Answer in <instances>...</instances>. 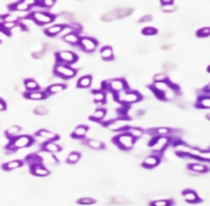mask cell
Returning <instances> with one entry per match:
<instances>
[{
    "mask_svg": "<svg viewBox=\"0 0 210 206\" xmlns=\"http://www.w3.org/2000/svg\"><path fill=\"white\" fill-rule=\"evenodd\" d=\"M25 87L27 90H36L39 88L38 83L33 79H27L25 81Z\"/></svg>",
    "mask_w": 210,
    "mask_h": 206,
    "instance_id": "32",
    "label": "cell"
},
{
    "mask_svg": "<svg viewBox=\"0 0 210 206\" xmlns=\"http://www.w3.org/2000/svg\"><path fill=\"white\" fill-rule=\"evenodd\" d=\"M33 144V138L29 135H21V137H17L13 143L14 149H24V148H28Z\"/></svg>",
    "mask_w": 210,
    "mask_h": 206,
    "instance_id": "7",
    "label": "cell"
},
{
    "mask_svg": "<svg viewBox=\"0 0 210 206\" xmlns=\"http://www.w3.org/2000/svg\"><path fill=\"white\" fill-rule=\"evenodd\" d=\"M65 88H66L65 84H60V83H56V84L50 85L49 87H48L47 91L49 92V93H51V94H54V93H57V92L63 91Z\"/></svg>",
    "mask_w": 210,
    "mask_h": 206,
    "instance_id": "29",
    "label": "cell"
},
{
    "mask_svg": "<svg viewBox=\"0 0 210 206\" xmlns=\"http://www.w3.org/2000/svg\"><path fill=\"white\" fill-rule=\"evenodd\" d=\"M79 43H80V45H81V48L83 49L84 51H87V52L94 51L97 46V43L95 42V40L88 38V37H83V38H81Z\"/></svg>",
    "mask_w": 210,
    "mask_h": 206,
    "instance_id": "9",
    "label": "cell"
},
{
    "mask_svg": "<svg viewBox=\"0 0 210 206\" xmlns=\"http://www.w3.org/2000/svg\"><path fill=\"white\" fill-rule=\"evenodd\" d=\"M170 143V138L166 135H158L157 137L153 138L150 143L149 147L152 148V151L155 153H161L166 149Z\"/></svg>",
    "mask_w": 210,
    "mask_h": 206,
    "instance_id": "2",
    "label": "cell"
},
{
    "mask_svg": "<svg viewBox=\"0 0 210 206\" xmlns=\"http://www.w3.org/2000/svg\"><path fill=\"white\" fill-rule=\"evenodd\" d=\"M42 150L44 151V152H48V153H51V154H56L62 151V148H60L59 145L53 143V141H45V143L42 145Z\"/></svg>",
    "mask_w": 210,
    "mask_h": 206,
    "instance_id": "14",
    "label": "cell"
},
{
    "mask_svg": "<svg viewBox=\"0 0 210 206\" xmlns=\"http://www.w3.org/2000/svg\"><path fill=\"white\" fill-rule=\"evenodd\" d=\"M36 135L39 137L44 138V140H47V141H56L60 138V137L56 133L51 132L49 130H46V129H40V130H38L36 132Z\"/></svg>",
    "mask_w": 210,
    "mask_h": 206,
    "instance_id": "15",
    "label": "cell"
},
{
    "mask_svg": "<svg viewBox=\"0 0 210 206\" xmlns=\"http://www.w3.org/2000/svg\"><path fill=\"white\" fill-rule=\"evenodd\" d=\"M108 86H109V89H110L111 91H114V92H119V91H122L124 90L127 85L125 81H124L123 79H113V80H110L108 83Z\"/></svg>",
    "mask_w": 210,
    "mask_h": 206,
    "instance_id": "10",
    "label": "cell"
},
{
    "mask_svg": "<svg viewBox=\"0 0 210 206\" xmlns=\"http://www.w3.org/2000/svg\"><path fill=\"white\" fill-rule=\"evenodd\" d=\"M22 165H23V161H21V160H14V161L6 163L3 166V168L6 169V170H14V169L21 167Z\"/></svg>",
    "mask_w": 210,
    "mask_h": 206,
    "instance_id": "28",
    "label": "cell"
},
{
    "mask_svg": "<svg viewBox=\"0 0 210 206\" xmlns=\"http://www.w3.org/2000/svg\"><path fill=\"white\" fill-rule=\"evenodd\" d=\"M71 29H72V31L74 30L75 32H77V31H80L81 30V26H79L78 24H73L72 26H71Z\"/></svg>",
    "mask_w": 210,
    "mask_h": 206,
    "instance_id": "50",
    "label": "cell"
},
{
    "mask_svg": "<svg viewBox=\"0 0 210 206\" xmlns=\"http://www.w3.org/2000/svg\"><path fill=\"white\" fill-rule=\"evenodd\" d=\"M106 126H107V128L111 131L124 130V129L127 128V126H128V120L125 119V118L115 119V120H113V121L107 123Z\"/></svg>",
    "mask_w": 210,
    "mask_h": 206,
    "instance_id": "6",
    "label": "cell"
},
{
    "mask_svg": "<svg viewBox=\"0 0 210 206\" xmlns=\"http://www.w3.org/2000/svg\"><path fill=\"white\" fill-rule=\"evenodd\" d=\"M206 91H207V92H210V83L206 86Z\"/></svg>",
    "mask_w": 210,
    "mask_h": 206,
    "instance_id": "55",
    "label": "cell"
},
{
    "mask_svg": "<svg viewBox=\"0 0 210 206\" xmlns=\"http://www.w3.org/2000/svg\"><path fill=\"white\" fill-rule=\"evenodd\" d=\"M162 10L165 12H171L173 10H175V6L172 3H167V4L162 5Z\"/></svg>",
    "mask_w": 210,
    "mask_h": 206,
    "instance_id": "43",
    "label": "cell"
},
{
    "mask_svg": "<svg viewBox=\"0 0 210 206\" xmlns=\"http://www.w3.org/2000/svg\"><path fill=\"white\" fill-rule=\"evenodd\" d=\"M113 141L119 149L126 151L132 149V147L135 144V138H133L128 132H126V133H121L117 135L116 137H114Z\"/></svg>",
    "mask_w": 210,
    "mask_h": 206,
    "instance_id": "1",
    "label": "cell"
},
{
    "mask_svg": "<svg viewBox=\"0 0 210 206\" xmlns=\"http://www.w3.org/2000/svg\"><path fill=\"white\" fill-rule=\"evenodd\" d=\"M164 69L166 71H171L173 70V65L172 64H165L164 65Z\"/></svg>",
    "mask_w": 210,
    "mask_h": 206,
    "instance_id": "51",
    "label": "cell"
},
{
    "mask_svg": "<svg viewBox=\"0 0 210 206\" xmlns=\"http://www.w3.org/2000/svg\"><path fill=\"white\" fill-rule=\"evenodd\" d=\"M168 77L165 73H158L154 76V81L155 82H162V81H167Z\"/></svg>",
    "mask_w": 210,
    "mask_h": 206,
    "instance_id": "39",
    "label": "cell"
},
{
    "mask_svg": "<svg viewBox=\"0 0 210 206\" xmlns=\"http://www.w3.org/2000/svg\"><path fill=\"white\" fill-rule=\"evenodd\" d=\"M77 203L81 205H91V204H94V203H95V200L93 198H90V197H84V198L79 199Z\"/></svg>",
    "mask_w": 210,
    "mask_h": 206,
    "instance_id": "36",
    "label": "cell"
},
{
    "mask_svg": "<svg viewBox=\"0 0 210 206\" xmlns=\"http://www.w3.org/2000/svg\"><path fill=\"white\" fill-rule=\"evenodd\" d=\"M24 2L30 6V5H34L36 3V0H24Z\"/></svg>",
    "mask_w": 210,
    "mask_h": 206,
    "instance_id": "52",
    "label": "cell"
},
{
    "mask_svg": "<svg viewBox=\"0 0 210 206\" xmlns=\"http://www.w3.org/2000/svg\"><path fill=\"white\" fill-rule=\"evenodd\" d=\"M31 172L36 176H46L49 174V170L42 164H35L31 166Z\"/></svg>",
    "mask_w": 210,
    "mask_h": 206,
    "instance_id": "16",
    "label": "cell"
},
{
    "mask_svg": "<svg viewBox=\"0 0 210 206\" xmlns=\"http://www.w3.org/2000/svg\"><path fill=\"white\" fill-rule=\"evenodd\" d=\"M93 100L95 103H103L106 101V93L102 90H96L93 92Z\"/></svg>",
    "mask_w": 210,
    "mask_h": 206,
    "instance_id": "33",
    "label": "cell"
},
{
    "mask_svg": "<svg viewBox=\"0 0 210 206\" xmlns=\"http://www.w3.org/2000/svg\"><path fill=\"white\" fill-rule=\"evenodd\" d=\"M155 132L157 135H168L171 133V129L168 127H159L155 129Z\"/></svg>",
    "mask_w": 210,
    "mask_h": 206,
    "instance_id": "38",
    "label": "cell"
},
{
    "mask_svg": "<svg viewBox=\"0 0 210 206\" xmlns=\"http://www.w3.org/2000/svg\"><path fill=\"white\" fill-rule=\"evenodd\" d=\"M189 169L194 172H197V173H205L208 170L207 166L202 164V163H193V164H190L189 165Z\"/></svg>",
    "mask_w": 210,
    "mask_h": 206,
    "instance_id": "22",
    "label": "cell"
},
{
    "mask_svg": "<svg viewBox=\"0 0 210 206\" xmlns=\"http://www.w3.org/2000/svg\"><path fill=\"white\" fill-rule=\"evenodd\" d=\"M208 72H210V66L208 67Z\"/></svg>",
    "mask_w": 210,
    "mask_h": 206,
    "instance_id": "58",
    "label": "cell"
},
{
    "mask_svg": "<svg viewBox=\"0 0 210 206\" xmlns=\"http://www.w3.org/2000/svg\"><path fill=\"white\" fill-rule=\"evenodd\" d=\"M54 2H56V0H43L44 5L47 6V7H51L54 4Z\"/></svg>",
    "mask_w": 210,
    "mask_h": 206,
    "instance_id": "47",
    "label": "cell"
},
{
    "mask_svg": "<svg viewBox=\"0 0 210 206\" xmlns=\"http://www.w3.org/2000/svg\"><path fill=\"white\" fill-rule=\"evenodd\" d=\"M80 153L78 152H72L70 153L68 157H67V162L69 163V164H75V163H77L79 160H80Z\"/></svg>",
    "mask_w": 210,
    "mask_h": 206,
    "instance_id": "31",
    "label": "cell"
},
{
    "mask_svg": "<svg viewBox=\"0 0 210 206\" xmlns=\"http://www.w3.org/2000/svg\"><path fill=\"white\" fill-rule=\"evenodd\" d=\"M132 12L131 8H118L114 9L110 12H107L106 14L103 15V21L106 22H111L115 20H119V18H123L129 15Z\"/></svg>",
    "mask_w": 210,
    "mask_h": 206,
    "instance_id": "4",
    "label": "cell"
},
{
    "mask_svg": "<svg viewBox=\"0 0 210 206\" xmlns=\"http://www.w3.org/2000/svg\"><path fill=\"white\" fill-rule=\"evenodd\" d=\"M63 29H64L63 25H54V26L47 28V29L45 30V34L48 36H56L57 34L62 33Z\"/></svg>",
    "mask_w": 210,
    "mask_h": 206,
    "instance_id": "23",
    "label": "cell"
},
{
    "mask_svg": "<svg viewBox=\"0 0 210 206\" xmlns=\"http://www.w3.org/2000/svg\"><path fill=\"white\" fill-rule=\"evenodd\" d=\"M34 113L38 116H44V115H47L48 110H47V108H45L44 106H38L35 108Z\"/></svg>",
    "mask_w": 210,
    "mask_h": 206,
    "instance_id": "37",
    "label": "cell"
},
{
    "mask_svg": "<svg viewBox=\"0 0 210 206\" xmlns=\"http://www.w3.org/2000/svg\"><path fill=\"white\" fill-rule=\"evenodd\" d=\"M21 132V127L18 125H13L11 127H10L6 130V134L8 135L10 137H16V135H18Z\"/></svg>",
    "mask_w": 210,
    "mask_h": 206,
    "instance_id": "35",
    "label": "cell"
},
{
    "mask_svg": "<svg viewBox=\"0 0 210 206\" xmlns=\"http://www.w3.org/2000/svg\"><path fill=\"white\" fill-rule=\"evenodd\" d=\"M173 0H161V2L163 3V4H167V3H172Z\"/></svg>",
    "mask_w": 210,
    "mask_h": 206,
    "instance_id": "54",
    "label": "cell"
},
{
    "mask_svg": "<svg viewBox=\"0 0 210 206\" xmlns=\"http://www.w3.org/2000/svg\"><path fill=\"white\" fill-rule=\"evenodd\" d=\"M4 109H5V104L1 100H0V111H2V110H4Z\"/></svg>",
    "mask_w": 210,
    "mask_h": 206,
    "instance_id": "53",
    "label": "cell"
},
{
    "mask_svg": "<svg viewBox=\"0 0 210 206\" xmlns=\"http://www.w3.org/2000/svg\"><path fill=\"white\" fill-rule=\"evenodd\" d=\"M33 18L36 21V23L40 25H45L48 23H51L53 20V18L50 14H45V12H35L33 14Z\"/></svg>",
    "mask_w": 210,
    "mask_h": 206,
    "instance_id": "11",
    "label": "cell"
},
{
    "mask_svg": "<svg viewBox=\"0 0 210 206\" xmlns=\"http://www.w3.org/2000/svg\"><path fill=\"white\" fill-rule=\"evenodd\" d=\"M127 132H128V133L131 135L133 138H135V140L142 137V134H144L142 129L138 128V127H129V128H127Z\"/></svg>",
    "mask_w": 210,
    "mask_h": 206,
    "instance_id": "27",
    "label": "cell"
},
{
    "mask_svg": "<svg viewBox=\"0 0 210 206\" xmlns=\"http://www.w3.org/2000/svg\"><path fill=\"white\" fill-rule=\"evenodd\" d=\"M54 72H56L57 76H60L65 79L72 78V77H74L76 75V71L65 64L56 65V68H54Z\"/></svg>",
    "mask_w": 210,
    "mask_h": 206,
    "instance_id": "5",
    "label": "cell"
},
{
    "mask_svg": "<svg viewBox=\"0 0 210 206\" xmlns=\"http://www.w3.org/2000/svg\"><path fill=\"white\" fill-rule=\"evenodd\" d=\"M100 55H102L103 60H105V61L113 60V57H114L113 48L110 47V46H105V47H103L102 50H100Z\"/></svg>",
    "mask_w": 210,
    "mask_h": 206,
    "instance_id": "21",
    "label": "cell"
},
{
    "mask_svg": "<svg viewBox=\"0 0 210 206\" xmlns=\"http://www.w3.org/2000/svg\"><path fill=\"white\" fill-rule=\"evenodd\" d=\"M56 57L62 64H73L77 61V55L72 51H60L57 52Z\"/></svg>",
    "mask_w": 210,
    "mask_h": 206,
    "instance_id": "8",
    "label": "cell"
},
{
    "mask_svg": "<svg viewBox=\"0 0 210 206\" xmlns=\"http://www.w3.org/2000/svg\"><path fill=\"white\" fill-rule=\"evenodd\" d=\"M86 145L93 150H103L105 149V144L99 140H87Z\"/></svg>",
    "mask_w": 210,
    "mask_h": 206,
    "instance_id": "24",
    "label": "cell"
},
{
    "mask_svg": "<svg viewBox=\"0 0 210 206\" xmlns=\"http://www.w3.org/2000/svg\"><path fill=\"white\" fill-rule=\"evenodd\" d=\"M152 205L155 206H167L169 204H171V201L170 200H156V201H153L151 203Z\"/></svg>",
    "mask_w": 210,
    "mask_h": 206,
    "instance_id": "41",
    "label": "cell"
},
{
    "mask_svg": "<svg viewBox=\"0 0 210 206\" xmlns=\"http://www.w3.org/2000/svg\"><path fill=\"white\" fill-rule=\"evenodd\" d=\"M88 132V127L85 125H79L77 126L74 131L72 132V137L73 138H83Z\"/></svg>",
    "mask_w": 210,
    "mask_h": 206,
    "instance_id": "19",
    "label": "cell"
},
{
    "mask_svg": "<svg viewBox=\"0 0 210 206\" xmlns=\"http://www.w3.org/2000/svg\"><path fill=\"white\" fill-rule=\"evenodd\" d=\"M198 107L202 109H210V97H203L198 101Z\"/></svg>",
    "mask_w": 210,
    "mask_h": 206,
    "instance_id": "34",
    "label": "cell"
},
{
    "mask_svg": "<svg viewBox=\"0 0 210 206\" xmlns=\"http://www.w3.org/2000/svg\"><path fill=\"white\" fill-rule=\"evenodd\" d=\"M206 117H207V119H208L209 121H210V113H208V114H207V115H206Z\"/></svg>",
    "mask_w": 210,
    "mask_h": 206,
    "instance_id": "56",
    "label": "cell"
},
{
    "mask_svg": "<svg viewBox=\"0 0 210 206\" xmlns=\"http://www.w3.org/2000/svg\"><path fill=\"white\" fill-rule=\"evenodd\" d=\"M91 81H92V79H91V76H83L81 77L80 79L78 80V86L81 88H87L89 87L90 84H91Z\"/></svg>",
    "mask_w": 210,
    "mask_h": 206,
    "instance_id": "26",
    "label": "cell"
},
{
    "mask_svg": "<svg viewBox=\"0 0 210 206\" xmlns=\"http://www.w3.org/2000/svg\"><path fill=\"white\" fill-rule=\"evenodd\" d=\"M3 18H0V24H2V23H3Z\"/></svg>",
    "mask_w": 210,
    "mask_h": 206,
    "instance_id": "57",
    "label": "cell"
},
{
    "mask_svg": "<svg viewBox=\"0 0 210 206\" xmlns=\"http://www.w3.org/2000/svg\"><path fill=\"white\" fill-rule=\"evenodd\" d=\"M160 163V158L157 155H151L146 157L142 161V166L146 168H154L157 165H159Z\"/></svg>",
    "mask_w": 210,
    "mask_h": 206,
    "instance_id": "12",
    "label": "cell"
},
{
    "mask_svg": "<svg viewBox=\"0 0 210 206\" xmlns=\"http://www.w3.org/2000/svg\"><path fill=\"white\" fill-rule=\"evenodd\" d=\"M116 98L117 101H121V103H124L126 105H131L134 104L136 101H138L142 98L141 94L136 91H119L116 92Z\"/></svg>",
    "mask_w": 210,
    "mask_h": 206,
    "instance_id": "3",
    "label": "cell"
},
{
    "mask_svg": "<svg viewBox=\"0 0 210 206\" xmlns=\"http://www.w3.org/2000/svg\"><path fill=\"white\" fill-rule=\"evenodd\" d=\"M5 22H10V23H16V22L18 21V17H16V15H8V17H6L4 18Z\"/></svg>",
    "mask_w": 210,
    "mask_h": 206,
    "instance_id": "45",
    "label": "cell"
},
{
    "mask_svg": "<svg viewBox=\"0 0 210 206\" xmlns=\"http://www.w3.org/2000/svg\"><path fill=\"white\" fill-rule=\"evenodd\" d=\"M26 97L29 98V100H32V101H41L46 97V93L43 91H38L37 89H36V90H30L27 92Z\"/></svg>",
    "mask_w": 210,
    "mask_h": 206,
    "instance_id": "18",
    "label": "cell"
},
{
    "mask_svg": "<svg viewBox=\"0 0 210 206\" xmlns=\"http://www.w3.org/2000/svg\"><path fill=\"white\" fill-rule=\"evenodd\" d=\"M152 21V15H145V17H142L141 20H139V23H146V22H150Z\"/></svg>",
    "mask_w": 210,
    "mask_h": 206,
    "instance_id": "46",
    "label": "cell"
},
{
    "mask_svg": "<svg viewBox=\"0 0 210 206\" xmlns=\"http://www.w3.org/2000/svg\"><path fill=\"white\" fill-rule=\"evenodd\" d=\"M32 57L34 58H41L43 57V51H36L32 54Z\"/></svg>",
    "mask_w": 210,
    "mask_h": 206,
    "instance_id": "48",
    "label": "cell"
},
{
    "mask_svg": "<svg viewBox=\"0 0 210 206\" xmlns=\"http://www.w3.org/2000/svg\"><path fill=\"white\" fill-rule=\"evenodd\" d=\"M64 41H66L67 43H69V44L75 45L79 43L80 38H79V36L76 34V32H70L64 36Z\"/></svg>",
    "mask_w": 210,
    "mask_h": 206,
    "instance_id": "20",
    "label": "cell"
},
{
    "mask_svg": "<svg viewBox=\"0 0 210 206\" xmlns=\"http://www.w3.org/2000/svg\"><path fill=\"white\" fill-rule=\"evenodd\" d=\"M182 196H184L185 200L188 203H191V204H194V203H198L200 201L199 196L197 195L196 192L192 190H185L182 192Z\"/></svg>",
    "mask_w": 210,
    "mask_h": 206,
    "instance_id": "17",
    "label": "cell"
},
{
    "mask_svg": "<svg viewBox=\"0 0 210 206\" xmlns=\"http://www.w3.org/2000/svg\"><path fill=\"white\" fill-rule=\"evenodd\" d=\"M197 35L199 37H207L210 35V27H204L197 32Z\"/></svg>",
    "mask_w": 210,
    "mask_h": 206,
    "instance_id": "40",
    "label": "cell"
},
{
    "mask_svg": "<svg viewBox=\"0 0 210 206\" xmlns=\"http://www.w3.org/2000/svg\"><path fill=\"white\" fill-rule=\"evenodd\" d=\"M106 117V110L105 109H97L94 111L93 115L91 116V119L93 121H102Z\"/></svg>",
    "mask_w": 210,
    "mask_h": 206,
    "instance_id": "30",
    "label": "cell"
},
{
    "mask_svg": "<svg viewBox=\"0 0 210 206\" xmlns=\"http://www.w3.org/2000/svg\"><path fill=\"white\" fill-rule=\"evenodd\" d=\"M142 34L147 36H151V35H156L157 34V30L153 27H147L142 30Z\"/></svg>",
    "mask_w": 210,
    "mask_h": 206,
    "instance_id": "42",
    "label": "cell"
},
{
    "mask_svg": "<svg viewBox=\"0 0 210 206\" xmlns=\"http://www.w3.org/2000/svg\"><path fill=\"white\" fill-rule=\"evenodd\" d=\"M27 163H29L30 166L35 165V164H42V158L39 155H36V154H32V155H29L26 159Z\"/></svg>",
    "mask_w": 210,
    "mask_h": 206,
    "instance_id": "25",
    "label": "cell"
},
{
    "mask_svg": "<svg viewBox=\"0 0 210 206\" xmlns=\"http://www.w3.org/2000/svg\"><path fill=\"white\" fill-rule=\"evenodd\" d=\"M14 27V23H10V22H5L4 23V28L7 30H10L11 28Z\"/></svg>",
    "mask_w": 210,
    "mask_h": 206,
    "instance_id": "49",
    "label": "cell"
},
{
    "mask_svg": "<svg viewBox=\"0 0 210 206\" xmlns=\"http://www.w3.org/2000/svg\"><path fill=\"white\" fill-rule=\"evenodd\" d=\"M192 158H199L206 161H210V150L207 151H198L196 149H191V152L189 154Z\"/></svg>",
    "mask_w": 210,
    "mask_h": 206,
    "instance_id": "13",
    "label": "cell"
},
{
    "mask_svg": "<svg viewBox=\"0 0 210 206\" xmlns=\"http://www.w3.org/2000/svg\"><path fill=\"white\" fill-rule=\"evenodd\" d=\"M16 9H17V10H21V11L28 10V9H29V5L26 4V3L24 2V1H22V2L18 3L17 6H16Z\"/></svg>",
    "mask_w": 210,
    "mask_h": 206,
    "instance_id": "44",
    "label": "cell"
}]
</instances>
